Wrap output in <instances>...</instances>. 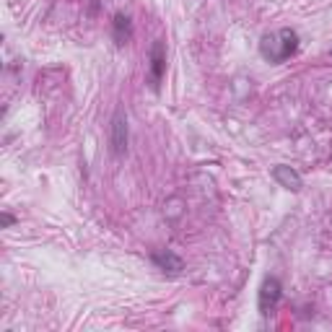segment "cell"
I'll return each mask as SVG.
<instances>
[{"mask_svg":"<svg viewBox=\"0 0 332 332\" xmlns=\"http://www.w3.org/2000/svg\"><path fill=\"white\" fill-rule=\"evenodd\" d=\"M151 260H153V265H156L158 270L169 273V275H179V273L184 270L182 257H179V255H174V252H153V255H151Z\"/></svg>","mask_w":332,"mask_h":332,"instance_id":"obj_6","label":"cell"},{"mask_svg":"<svg viewBox=\"0 0 332 332\" xmlns=\"http://www.w3.org/2000/svg\"><path fill=\"white\" fill-rule=\"evenodd\" d=\"M163 70H166V45L161 39H156L151 47V86H153V91H158V86H161Z\"/></svg>","mask_w":332,"mask_h":332,"instance_id":"obj_4","label":"cell"},{"mask_svg":"<svg viewBox=\"0 0 332 332\" xmlns=\"http://www.w3.org/2000/svg\"><path fill=\"white\" fill-rule=\"evenodd\" d=\"M13 223H16V218H13L11 213H3V226L8 229V226H13Z\"/></svg>","mask_w":332,"mask_h":332,"instance_id":"obj_8","label":"cell"},{"mask_svg":"<svg viewBox=\"0 0 332 332\" xmlns=\"http://www.w3.org/2000/svg\"><path fill=\"white\" fill-rule=\"evenodd\" d=\"M109 146H112V153L119 158L128 153V117H125L122 109L114 112L112 117V133H109Z\"/></svg>","mask_w":332,"mask_h":332,"instance_id":"obj_2","label":"cell"},{"mask_svg":"<svg viewBox=\"0 0 332 332\" xmlns=\"http://www.w3.org/2000/svg\"><path fill=\"white\" fill-rule=\"evenodd\" d=\"M329 55H332V50H329Z\"/></svg>","mask_w":332,"mask_h":332,"instance_id":"obj_9","label":"cell"},{"mask_svg":"<svg viewBox=\"0 0 332 332\" xmlns=\"http://www.w3.org/2000/svg\"><path fill=\"white\" fill-rule=\"evenodd\" d=\"M296 50H299V34L294 29H278L273 34H265L260 42V55L273 65L294 57Z\"/></svg>","mask_w":332,"mask_h":332,"instance_id":"obj_1","label":"cell"},{"mask_svg":"<svg viewBox=\"0 0 332 332\" xmlns=\"http://www.w3.org/2000/svg\"><path fill=\"white\" fill-rule=\"evenodd\" d=\"M112 36H114V45L117 47H125L128 42L133 39V21L130 16L125 13H114V21H112Z\"/></svg>","mask_w":332,"mask_h":332,"instance_id":"obj_5","label":"cell"},{"mask_svg":"<svg viewBox=\"0 0 332 332\" xmlns=\"http://www.w3.org/2000/svg\"><path fill=\"white\" fill-rule=\"evenodd\" d=\"M280 296H283L280 280H278V278H265V280H262V288H260V299H257V304H260V312L267 317V314H270V312L278 306Z\"/></svg>","mask_w":332,"mask_h":332,"instance_id":"obj_3","label":"cell"},{"mask_svg":"<svg viewBox=\"0 0 332 332\" xmlns=\"http://www.w3.org/2000/svg\"><path fill=\"white\" fill-rule=\"evenodd\" d=\"M273 179L280 184V187H285V190H291V192H299L301 190V177H299V172L296 169H291V166H275L273 169Z\"/></svg>","mask_w":332,"mask_h":332,"instance_id":"obj_7","label":"cell"}]
</instances>
